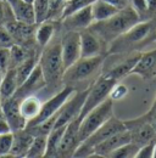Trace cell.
<instances>
[{
	"mask_svg": "<svg viewBox=\"0 0 156 158\" xmlns=\"http://www.w3.org/2000/svg\"><path fill=\"white\" fill-rule=\"evenodd\" d=\"M138 22H140V16L138 12L132 6H127L121 9L116 15L111 16L110 19L94 22L89 29L95 33L100 40L110 44L128 29H131Z\"/></svg>",
	"mask_w": 156,
	"mask_h": 158,
	"instance_id": "1",
	"label": "cell"
},
{
	"mask_svg": "<svg viewBox=\"0 0 156 158\" xmlns=\"http://www.w3.org/2000/svg\"><path fill=\"white\" fill-rule=\"evenodd\" d=\"M156 39V21H140L126 33L110 43L109 54H121Z\"/></svg>",
	"mask_w": 156,
	"mask_h": 158,
	"instance_id": "2",
	"label": "cell"
},
{
	"mask_svg": "<svg viewBox=\"0 0 156 158\" xmlns=\"http://www.w3.org/2000/svg\"><path fill=\"white\" fill-rule=\"evenodd\" d=\"M39 66L44 74L46 85H56L62 80L65 66L61 54V41L45 46L39 60Z\"/></svg>",
	"mask_w": 156,
	"mask_h": 158,
	"instance_id": "3",
	"label": "cell"
},
{
	"mask_svg": "<svg viewBox=\"0 0 156 158\" xmlns=\"http://www.w3.org/2000/svg\"><path fill=\"white\" fill-rule=\"evenodd\" d=\"M112 117H114V100L111 98H107L80 120L79 134H78L79 141L80 142L84 141Z\"/></svg>",
	"mask_w": 156,
	"mask_h": 158,
	"instance_id": "4",
	"label": "cell"
},
{
	"mask_svg": "<svg viewBox=\"0 0 156 158\" xmlns=\"http://www.w3.org/2000/svg\"><path fill=\"white\" fill-rule=\"evenodd\" d=\"M104 61V55H98L94 57H80L65 71L62 81H65L67 85H71L73 83L83 81L90 78L102 66Z\"/></svg>",
	"mask_w": 156,
	"mask_h": 158,
	"instance_id": "5",
	"label": "cell"
},
{
	"mask_svg": "<svg viewBox=\"0 0 156 158\" xmlns=\"http://www.w3.org/2000/svg\"><path fill=\"white\" fill-rule=\"evenodd\" d=\"M117 81L114 79H110L105 76H100L99 78L88 88V94L84 101V105L82 107V112L79 114V122L84 118L92 110H94L101 102H104L107 98H110V93L112 88L115 86Z\"/></svg>",
	"mask_w": 156,
	"mask_h": 158,
	"instance_id": "6",
	"label": "cell"
},
{
	"mask_svg": "<svg viewBox=\"0 0 156 158\" xmlns=\"http://www.w3.org/2000/svg\"><path fill=\"white\" fill-rule=\"evenodd\" d=\"M75 93V88L72 85H66L61 91H58L56 95H54L50 100H48L46 102H44L41 105V108L39 111L38 116L34 117L33 119H31L26 128H33L37 127L40 123H43L44 120L49 119L50 117H53L55 113H58L60 111V108L63 106V103L67 100L71 98V95Z\"/></svg>",
	"mask_w": 156,
	"mask_h": 158,
	"instance_id": "7",
	"label": "cell"
},
{
	"mask_svg": "<svg viewBox=\"0 0 156 158\" xmlns=\"http://www.w3.org/2000/svg\"><path fill=\"white\" fill-rule=\"evenodd\" d=\"M87 94H88V89L84 91H75L71 95V98L60 108L58 120H56L54 128L67 125L68 123H71L72 120L79 117V114L82 112V107H83L85 98H87Z\"/></svg>",
	"mask_w": 156,
	"mask_h": 158,
	"instance_id": "8",
	"label": "cell"
},
{
	"mask_svg": "<svg viewBox=\"0 0 156 158\" xmlns=\"http://www.w3.org/2000/svg\"><path fill=\"white\" fill-rule=\"evenodd\" d=\"M61 54L65 71L80 59V33L68 31L61 39Z\"/></svg>",
	"mask_w": 156,
	"mask_h": 158,
	"instance_id": "9",
	"label": "cell"
},
{
	"mask_svg": "<svg viewBox=\"0 0 156 158\" xmlns=\"http://www.w3.org/2000/svg\"><path fill=\"white\" fill-rule=\"evenodd\" d=\"M79 125L80 122L79 119H75L71 123H68L66 125L63 136L60 143V148H58V156L61 157H73L75 151L77 150L79 146L80 141H79Z\"/></svg>",
	"mask_w": 156,
	"mask_h": 158,
	"instance_id": "10",
	"label": "cell"
},
{
	"mask_svg": "<svg viewBox=\"0 0 156 158\" xmlns=\"http://www.w3.org/2000/svg\"><path fill=\"white\" fill-rule=\"evenodd\" d=\"M63 20V26L68 31H76L82 32L87 28H89L94 23V16L92 11V5H88L83 9H79L73 14L66 16Z\"/></svg>",
	"mask_w": 156,
	"mask_h": 158,
	"instance_id": "11",
	"label": "cell"
},
{
	"mask_svg": "<svg viewBox=\"0 0 156 158\" xmlns=\"http://www.w3.org/2000/svg\"><path fill=\"white\" fill-rule=\"evenodd\" d=\"M20 103H21V100L19 98H15V96L2 100L1 107H2V111L5 113V117L9 122L11 131L22 130L27 125V120L22 117V114L20 112Z\"/></svg>",
	"mask_w": 156,
	"mask_h": 158,
	"instance_id": "12",
	"label": "cell"
},
{
	"mask_svg": "<svg viewBox=\"0 0 156 158\" xmlns=\"http://www.w3.org/2000/svg\"><path fill=\"white\" fill-rule=\"evenodd\" d=\"M132 141V135L131 131L128 129L119 131L115 135L110 136L109 139H106L105 141L100 142L99 145H97L94 147V153L97 155L98 157L106 158L109 157L114 151H116L117 148H119L121 146L128 143Z\"/></svg>",
	"mask_w": 156,
	"mask_h": 158,
	"instance_id": "13",
	"label": "cell"
},
{
	"mask_svg": "<svg viewBox=\"0 0 156 158\" xmlns=\"http://www.w3.org/2000/svg\"><path fill=\"white\" fill-rule=\"evenodd\" d=\"M46 85V81L44 78V74L41 72V68L39 66V63L34 67L33 72L31 73V76L26 79V81L20 85L19 89L16 90V93L12 95L15 98H19L20 100L24 99L29 95H32L33 93L40 90L41 88H44Z\"/></svg>",
	"mask_w": 156,
	"mask_h": 158,
	"instance_id": "14",
	"label": "cell"
},
{
	"mask_svg": "<svg viewBox=\"0 0 156 158\" xmlns=\"http://www.w3.org/2000/svg\"><path fill=\"white\" fill-rule=\"evenodd\" d=\"M132 74H136L143 79H153L156 77V49L140 54Z\"/></svg>",
	"mask_w": 156,
	"mask_h": 158,
	"instance_id": "15",
	"label": "cell"
},
{
	"mask_svg": "<svg viewBox=\"0 0 156 158\" xmlns=\"http://www.w3.org/2000/svg\"><path fill=\"white\" fill-rule=\"evenodd\" d=\"M80 33V57H94L101 55L100 39L89 28L79 32Z\"/></svg>",
	"mask_w": 156,
	"mask_h": 158,
	"instance_id": "16",
	"label": "cell"
},
{
	"mask_svg": "<svg viewBox=\"0 0 156 158\" xmlns=\"http://www.w3.org/2000/svg\"><path fill=\"white\" fill-rule=\"evenodd\" d=\"M33 139H34V135L29 130L23 131V129H22V130L14 131V142H12V147H11L9 156H11V157H26Z\"/></svg>",
	"mask_w": 156,
	"mask_h": 158,
	"instance_id": "17",
	"label": "cell"
},
{
	"mask_svg": "<svg viewBox=\"0 0 156 158\" xmlns=\"http://www.w3.org/2000/svg\"><path fill=\"white\" fill-rule=\"evenodd\" d=\"M10 7H11L12 15L16 19V21L26 23V24H37L33 2H28L24 0H17Z\"/></svg>",
	"mask_w": 156,
	"mask_h": 158,
	"instance_id": "18",
	"label": "cell"
},
{
	"mask_svg": "<svg viewBox=\"0 0 156 158\" xmlns=\"http://www.w3.org/2000/svg\"><path fill=\"white\" fill-rule=\"evenodd\" d=\"M139 57H140V54H136L134 56H131L129 59L123 60L122 62H119L115 67H112L111 69H109L104 76L110 79H114L116 81L121 80L122 78H124L126 76L132 74V71H133L136 63L138 62Z\"/></svg>",
	"mask_w": 156,
	"mask_h": 158,
	"instance_id": "19",
	"label": "cell"
},
{
	"mask_svg": "<svg viewBox=\"0 0 156 158\" xmlns=\"http://www.w3.org/2000/svg\"><path fill=\"white\" fill-rule=\"evenodd\" d=\"M19 89V81L16 76V69L10 68L2 77V80L0 83V94L2 100H6L11 98L16 90Z\"/></svg>",
	"mask_w": 156,
	"mask_h": 158,
	"instance_id": "20",
	"label": "cell"
},
{
	"mask_svg": "<svg viewBox=\"0 0 156 158\" xmlns=\"http://www.w3.org/2000/svg\"><path fill=\"white\" fill-rule=\"evenodd\" d=\"M92 11L94 16V22H97V21H104L106 19H110L111 16L116 15L119 11V9L109 4L105 0H95L92 4Z\"/></svg>",
	"mask_w": 156,
	"mask_h": 158,
	"instance_id": "21",
	"label": "cell"
},
{
	"mask_svg": "<svg viewBox=\"0 0 156 158\" xmlns=\"http://www.w3.org/2000/svg\"><path fill=\"white\" fill-rule=\"evenodd\" d=\"M41 108V103L37 98H34L33 95H29L27 98L21 100L20 103V112L22 114V117L27 120V123L37 117Z\"/></svg>",
	"mask_w": 156,
	"mask_h": 158,
	"instance_id": "22",
	"label": "cell"
},
{
	"mask_svg": "<svg viewBox=\"0 0 156 158\" xmlns=\"http://www.w3.org/2000/svg\"><path fill=\"white\" fill-rule=\"evenodd\" d=\"M66 125L54 128L49 134H48V141H46V153L45 157H58L60 143L63 136Z\"/></svg>",
	"mask_w": 156,
	"mask_h": 158,
	"instance_id": "23",
	"label": "cell"
},
{
	"mask_svg": "<svg viewBox=\"0 0 156 158\" xmlns=\"http://www.w3.org/2000/svg\"><path fill=\"white\" fill-rule=\"evenodd\" d=\"M46 141L48 135L45 134H37L31 143V147L26 155L27 158H41L45 157L46 153Z\"/></svg>",
	"mask_w": 156,
	"mask_h": 158,
	"instance_id": "24",
	"label": "cell"
},
{
	"mask_svg": "<svg viewBox=\"0 0 156 158\" xmlns=\"http://www.w3.org/2000/svg\"><path fill=\"white\" fill-rule=\"evenodd\" d=\"M39 24L40 26H39V28L37 29L36 39H37V43H38L40 46L45 48L50 43V40H51L54 33H55V26H54V23L46 22V21H44V22L39 23Z\"/></svg>",
	"mask_w": 156,
	"mask_h": 158,
	"instance_id": "25",
	"label": "cell"
},
{
	"mask_svg": "<svg viewBox=\"0 0 156 158\" xmlns=\"http://www.w3.org/2000/svg\"><path fill=\"white\" fill-rule=\"evenodd\" d=\"M33 7L36 14V23L39 24L49 19L53 9V0H34Z\"/></svg>",
	"mask_w": 156,
	"mask_h": 158,
	"instance_id": "26",
	"label": "cell"
},
{
	"mask_svg": "<svg viewBox=\"0 0 156 158\" xmlns=\"http://www.w3.org/2000/svg\"><path fill=\"white\" fill-rule=\"evenodd\" d=\"M37 66L36 62V57L34 56H29L28 59H26L21 64H19L17 67H15L16 69V76H17V81H19V86L22 85L26 79L31 76V73L33 72L34 67Z\"/></svg>",
	"mask_w": 156,
	"mask_h": 158,
	"instance_id": "27",
	"label": "cell"
},
{
	"mask_svg": "<svg viewBox=\"0 0 156 158\" xmlns=\"http://www.w3.org/2000/svg\"><path fill=\"white\" fill-rule=\"evenodd\" d=\"M95 0H67L63 6H62V11H61V17L65 19L66 16L73 14L75 11H77L79 9H83L88 5H92Z\"/></svg>",
	"mask_w": 156,
	"mask_h": 158,
	"instance_id": "28",
	"label": "cell"
},
{
	"mask_svg": "<svg viewBox=\"0 0 156 158\" xmlns=\"http://www.w3.org/2000/svg\"><path fill=\"white\" fill-rule=\"evenodd\" d=\"M140 146H138L134 142H128L123 146H121L119 148H117L116 151H114L109 158H133L136 156L138 150Z\"/></svg>",
	"mask_w": 156,
	"mask_h": 158,
	"instance_id": "29",
	"label": "cell"
},
{
	"mask_svg": "<svg viewBox=\"0 0 156 158\" xmlns=\"http://www.w3.org/2000/svg\"><path fill=\"white\" fill-rule=\"evenodd\" d=\"M29 56L27 55V52L24 51V49L20 45L14 44L10 48V59H11V68L17 67L19 64H21L26 59H28Z\"/></svg>",
	"mask_w": 156,
	"mask_h": 158,
	"instance_id": "30",
	"label": "cell"
},
{
	"mask_svg": "<svg viewBox=\"0 0 156 158\" xmlns=\"http://www.w3.org/2000/svg\"><path fill=\"white\" fill-rule=\"evenodd\" d=\"M12 142H14V133L12 131L0 134V157L9 156L11 147H12Z\"/></svg>",
	"mask_w": 156,
	"mask_h": 158,
	"instance_id": "31",
	"label": "cell"
},
{
	"mask_svg": "<svg viewBox=\"0 0 156 158\" xmlns=\"http://www.w3.org/2000/svg\"><path fill=\"white\" fill-rule=\"evenodd\" d=\"M155 145H156V139L140 146L138 150L136 158H154V151H155Z\"/></svg>",
	"mask_w": 156,
	"mask_h": 158,
	"instance_id": "32",
	"label": "cell"
},
{
	"mask_svg": "<svg viewBox=\"0 0 156 158\" xmlns=\"http://www.w3.org/2000/svg\"><path fill=\"white\" fill-rule=\"evenodd\" d=\"M14 44L15 40L6 26H0V48H11Z\"/></svg>",
	"mask_w": 156,
	"mask_h": 158,
	"instance_id": "33",
	"label": "cell"
},
{
	"mask_svg": "<svg viewBox=\"0 0 156 158\" xmlns=\"http://www.w3.org/2000/svg\"><path fill=\"white\" fill-rule=\"evenodd\" d=\"M0 68L4 74L11 68V59H10V48H0Z\"/></svg>",
	"mask_w": 156,
	"mask_h": 158,
	"instance_id": "34",
	"label": "cell"
},
{
	"mask_svg": "<svg viewBox=\"0 0 156 158\" xmlns=\"http://www.w3.org/2000/svg\"><path fill=\"white\" fill-rule=\"evenodd\" d=\"M127 93H128V89L124 86V85H122V84H115V86L112 88V90H111V93H110V98L114 100H121L123 99L126 95H127Z\"/></svg>",
	"mask_w": 156,
	"mask_h": 158,
	"instance_id": "35",
	"label": "cell"
},
{
	"mask_svg": "<svg viewBox=\"0 0 156 158\" xmlns=\"http://www.w3.org/2000/svg\"><path fill=\"white\" fill-rule=\"evenodd\" d=\"M132 7L138 12V15H139L140 17H141L144 14H149L146 0H132Z\"/></svg>",
	"mask_w": 156,
	"mask_h": 158,
	"instance_id": "36",
	"label": "cell"
},
{
	"mask_svg": "<svg viewBox=\"0 0 156 158\" xmlns=\"http://www.w3.org/2000/svg\"><path fill=\"white\" fill-rule=\"evenodd\" d=\"M11 131V128L9 125V122L5 117V113L2 111V107H0V134H4V133H10Z\"/></svg>",
	"mask_w": 156,
	"mask_h": 158,
	"instance_id": "37",
	"label": "cell"
},
{
	"mask_svg": "<svg viewBox=\"0 0 156 158\" xmlns=\"http://www.w3.org/2000/svg\"><path fill=\"white\" fill-rule=\"evenodd\" d=\"M5 2H6V1H1V0H0V26H2V23H4V21H5V16H6V10H7V7L10 6L9 4H7V6H6Z\"/></svg>",
	"mask_w": 156,
	"mask_h": 158,
	"instance_id": "38",
	"label": "cell"
},
{
	"mask_svg": "<svg viewBox=\"0 0 156 158\" xmlns=\"http://www.w3.org/2000/svg\"><path fill=\"white\" fill-rule=\"evenodd\" d=\"M105 1H107L109 4H111V5L118 7L119 10L128 6V1H127V0H105Z\"/></svg>",
	"mask_w": 156,
	"mask_h": 158,
	"instance_id": "39",
	"label": "cell"
},
{
	"mask_svg": "<svg viewBox=\"0 0 156 158\" xmlns=\"http://www.w3.org/2000/svg\"><path fill=\"white\" fill-rule=\"evenodd\" d=\"M149 14H156V0H146Z\"/></svg>",
	"mask_w": 156,
	"mask_h": 158,
	"instance_id": "40",
	"label": "cell"
},
{
	"mask_svg": "<svg viewBox=\"0 0 156 158\" xmlns=\"http://www.w3.org/2000/svg\"><path fill=\"white\" fill-rule=\"evenodd\" d=\"M145 117L150 122V124L153 125V128L155 129V131H156V113L155 114H151V116H146V114H145Z\"/></svg>",
	"mask_w": 156,
	"mask_h": 158,
	"instance_id": "41",
	"label": "cell"
},
{
	"mask_svg": "<svg viewBox=\"0 0 156 158\" xmlns=\"http://www.w3.org/2000/svg\"><path fill=\"white\" fill-rule=\"evenodd\" d=\"M155 113H156V98L154 100V102H153V105H151V107H150V110L148 111L146 116H151V114H155Z\"/></svg>",
	"mask_w": 156,
	"mask_h": 158,
	"instance_id": "42",
	"label": "cell"
},
{
	"mask_svg": "<svg viewBox=\"0 0 156 158\" xmlns=\"http://www.w3.org/2000/svg\"><path fill=\"white\" fill-rule=\"evenodd\" d=\"M66 1H67V0H53V7H54V6H56V5H60V6L62 7V6H63V4H65Z\"/></svg>",
	"mask_w": 156,
	"mask_h": 158,
	"instance_id": "43",
	"label": "cell"
},
{
	"mask_svg": "<svg viewBox=\"0 0 156 158\" xmlns=\"http://www.w3.org/2000/svg\"><path fill=\"white\" fill-rule=\"evenodd\" d=\"M2 77H4V72H2V69L0 68V83H1V80H2Z\"/></svg>",
	"mask_w": 156,
	"mask_h": 158,
	"instance_id": "44",
	"label": "cell"
},
{
	"mask_svg": "<svg viewBox=\"0 0 156 158\" xmlns=\"http://www.w3.org/2000/svg\"><path fill=\"white\" fill-rule=\"evenodd\" d=\"M154 158H156V145H155V151H154Z\"/></svg>",
	"mask_w": 156,
	"mask_h": 158,
	"instance_id": "45",
	"label": "cell"
},
{
	"mask_svg": "<svg viewBox=\"0 0 156 158\" xmlns=\"http://www.w3.org/2000/svg\"><path fill=\"white\" fill-rule=\"evenodd\" d=\"M24 1H28V2H33L34 0H24Z\"/></svg>",
	"mask_w": 156,
	"mask_h": 158,
	"instance_id": "46",
	"label": "cell"
},
{
	"mask_svg": "<svg viewBox=\"0 0 156 158\" xmlns=\"http://www.w3.org/2000/svg\"><path fill=\"white\" fill-rule=\"evenodd\" d=\"M0 99H1V94H0Z\"/></svg>",
	"mask_w": 156,
	"mask_h": 158,
	"instance_id": "47",
	"label": "cell"
},
{
	"mask_svg": "<svg viewBox=\"0 0 156 158\" xmlns=\"http://www.w3.org/2000/svg\"><path fill=\"white\" fill-rule=\"evenodd\" d=\"M1 1H6V0H1Z\"/></svg>",
	"mask_w": 156,
	"mask_h": 158,
	"instance_id": "48",
	"label": "cell"
}]
</instances>
